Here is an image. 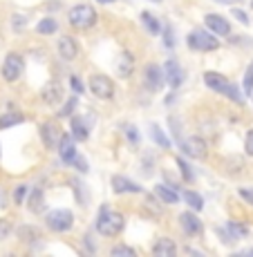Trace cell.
<instances>
[{
  "label": "cell",
  "mask_w": 253,
  "mask_h": 257,
  "mask_svg": "<svg viewBox=\"0 0 253 257\" xmlns=\"http://www.w3.org/2000/svg\"><path fill=\"white\" fill-rule=\"evenodd\" d=\"M175 253H177V246L173 244V239H168V237L157 239V244L152 246V255L155 257H175Z\"/></svg>",
  "instance_id": "cell-17"
},
{
  "label": "cell",
  "mask_w": 253,
  "mask_h": 257,
  "mask_svg": "<svg viewBox=\"0 0 253 257\" xmlns=\"http://www.w3.org/2000/svg\"><path fill=\"white\" fill-rule=\"evenodd\" d=\"M182 150H184V155L191 157V159H204L208 155L206 141L200 139V137H188V139H184L182 141Z\"/></svg>",
  "instance_id": "cell-7"
},
{
  "label": "cell",
  "mask_w": 253,
  "mask_h": 257,
  "mask_svg": "<svg viewBox=\"0 0 253 257\" xmlns=\"http://www.w3.org/2000/svg\"><path fill=\"white\" fill-rule=\"evenodd\" d=\"M41 96L43 101L47 103V105H58V103L63 101V87L58 81H49L45 87L41 90Z\"/></svg>",
  "instance_id": "cell-11"
},
{
  "label": "cell",
  "mask_w": 253,
  "mask_h": 257,
  "mask_svg": "<svg viewBox=\"0 0 253 257\" xmlns=\"http://www.w3.org/2000/svg\"><path fill=\"white\" fill-rule=\"evenodd\" d=\"M177 166H180V172L184 175V179H186V181H193V170H191V166H188L186 161H182V159H177Z\"/></svg>",
  "instance_id": "cell-32"
},
{
  "label": "cell",
  "mask_w": 253,
  "mask_h": 257,
  "mask_svg": "<svg viewBox=\"0 0 253 257\" xmlns=\"http://www.w3.org/2000/svg\"><path fill=\"white\" fill-rule=\"evenodd\" d=\"M41 139H43V143H45V148H49V150L56 148L58 141H61V127L52 121L43 123L41 125Z\"/></svg>",
  "instance_id": "cell-10"
},
{
  "label": "cell",
  "mask_w": 253,
  "mask_h": 257,
  "mask_svg": "<svg viewBox=\"0 0 253 257\" xmlns=\"http://www.w3.org/2000/svg\"><path fill=\"white\" fill-rule=\"evenodd\" d=\"M226 228H229V233H231V239H240V237L249 235V228H246V226H242V224H237V221H229V224H226Z\"/></svg>",
  "instance_id": "cell-25"
},
{
  "label": "cell",
  "mask_w": 253,
  "mask_h": 257,
  "mask_svg": "<svg viewBox=\"0 0 253 257\" xmlns=\"http://www.w3.org/2000/svg\"><path fill=\"white\" fill-rule=\"evenodd\" d=\"M72 212L65 210V208H58V210H52L47 215V228L49 230H56V233H63V230H69L72 228Z\"/></svg>",
  "instance_id": "cell-5"
},
{
  "label": "cell",
  "mask_w": 253,
  "mask_h": 257,
  "mask_svg": "<svg viewBox=\"0 0 253 257\" xmlns=\"http://www.w3.org/2000/svg\"><path fill=\"white\" fill-rule=\"evenodd\" d=\"M58 155L65 164H72V159L76 157V146H74V137L69 135H61V141H58Z\"/></svg>",
  "instance_id": "cell-13"
},
{
  "label": "cell",
  "mask_w": 253,
  "mask_h": 257,
  "mask_svg": "<svg viewBox=\"0 0 253 257\" xmlns=\"http://www.w3.org/2000/svg\"><path fill=\"white\" fill-rule=\"evenodd\" d=\"M244 150H246V155H251V157H253V130H249V135H246Z\"/></svg>",
  "instance_id": "cell-38"
},
{
  "label": "cell",
  "mask_w": 253,
  "mask_h": 257,
  "mask_svg": "<svg viewBox=\"0 0 253 257\" xmlns=\"http://www.w3.org/2000/svg\"><path fill=\"white\" fill-rule=\"evenodd\" d=\"M69 85H72V90L76 92V94L83 92V83H81V78H78V76H72V78H69Z\"/></svg>",
  "instance_id": "cell-36"
},
{
  "label": "cell",
  "mask_w": 253,
  "mask_h": 257,
  "mask_svg": "<svg viewBox=\"0 0 253 257\" xmlns=\"http://www.w3.org/2000/svg\"><path fill=\"white\" fill-rule=\"evenodd\" d=\"M150 130H152V139L157 141V146H161V148H171V141H168V137L163 135V130L159 125H150Z\"/></svg>",
  "instance_id": "cell-27"
},
{
  "label": "cell",
  "mask_w": 253,
  "mask_h": 257,
  "mask_svg": "<svg viewBox=\"0 0 253 257\" xmlns=\"http://www.w3.org/2000/svg\"><path fill=\"white\" fill-rule=\"evenodd\" d=\"M141 23L146 25V29H148L150 34H159V32H161V23L157 21V18L152 16V14L143 12V14H141Z\"/></svg>",
  "instance_id": "cell-22"
},
{
  "label": "cell",
  "mask_w": 253,
  "mask_h": 257,
  "mask_svg": "<svg viewBox=\"0 0 253 257\" xmlns=\"http://www.w3.org/2000/svg\"><path fill=\"white\" fill-rule=\"evenodd\" d=\"M56 27H58L56 21H52V18H45V21H41V23L36 25V32L38 34H45V36H47V34L56 32Z\"/></svg>",
  "instance_id": "cell-28"
},
{
  "label": "cell",
  "mask_w": 253,
  "mask_h": 257,
  "mask_svg": "<svg viewBox=\"0 0 253 257\" xmlns=\"http://www.w3.org/2000/svg\"><path fill=\"white\" fill-rule=\"evenodd\" d=\"M251 7H253V3H251Z\"/></svg>",
  "instance_id": "cell-45"
},
{
  "label": "cell",
  "mask_w": 253,
  "mask_h": 257,
  "mask_svg": "<svg viewBox=\"0 0 253 257\" xmlns=\"http://www.w3.org/2000/svg\"><path fill=\"white\" fill-rule=\"evenodd\" d=\"M112 255H115V257H119V255L132 257V255H135V250H132V248H128V246H115V248H112Z\"/></svg>",
  "instance_id": "cell-34"
},
{
  "label": "cell",
  "mask_w": 253,
  "mask_h": 257,
  "mask_svg": "<svg viewBox=\"0 0 253 257\" xmlns=\"http://www.w3.org/2000/svg\"><path fill=\"white\" fill-rule=\"evenodd\" d=\"M88 125H86V121H83V118H72V137L76 141H86L88 139Z\"/></svg>",
  "instance_id": "cell-21"
},
{
  "label": "cell",
  "mask_w": 253,
  "mask_h": 257,
  "mask_svg": "<svg viewBox=\"0 0 253 257\" xmlns=\"http://www.w3.org/2000/svg\"><path fill=\"white\" fill-rule=\"evenodd\" d=\"M204 25L211 29L215 36H229L231 34V25L224 16H217V14H208L204 18Z\"/></svg>",
  "instance_id": "cell-9"
},
{
  "label": "cell",
  "mask_w": 253,
  "mask_h": 257,
  "mask_svg": "<svg viewBox=\"0 0 253 257\" xmlns=\"http://www.w3.org/2000/svg\"><path fill=\"white\" fill-rule=\"evenodd\" d=\"M217 3H224V5H233L235 0H217Z\"/></svg>",
  "instance_id": "cell-43"
},
{
  "label": "cell",
  "mask_w": 253,
  "mask_h": 257,
  "mask_svg": "<svg viewBox=\"0 0 253 257\" xmlns=\"http://www.w3.org/2000/svg\"><path fill=\"white\" fill-rule=\"evenodd\" d=\"M58 54H61L63 58H67V61H72V58L78 54V43H76V38L63 36L61 41H58Z\"/></svg>",
  "instance_id": "cell-16"
},
{
  "label": "cell",
  "mask_w": 253,
  "mask_h": 257,
  "mask_svg": "<svg viewBox=\"0 0 253 257\" xmlns=\"http://www.w3.org/2000/svg\"><path fill=\"white\" fill-rule=\"evenodd\" d=\"M76 103H78V98H76V96H72V98H69V101H67V105L63 107L61 112H58V116H63V118L69 116V114H72V110H74V107H76Z\"/></svg>",
  "instance_id": "cell-31"
},
{
  "label": "cell",
  "mask_w": 253,
  "mask_h": 257,
  "mask_svg": "<svg viewBox=\"0 0 253 257\" xmlns=\"http://www.w3.org/2000/svg\"><path fill=\"white\" fill-rule=\"evenodd\" d=\"M143 78H146V85L150 87V90H159L163 85V81H166V78H163V70L159 65H148Z\"/></svg>",
  "instance_id": "cell-14"
},
{
  "label": "cell",
  "mask_w": 253,
  "mask_h": 257,
  "mask_svg": "<svg viewBox=\"0 0 253 257\" xmlns=\"http://www.w3.org/2000/svg\"><path fill=\"white\" fill-rule=\"evenodd\" d=\"M97 3H101V5H110V3H115V0H97Z\"/></svg>",
  "instance_id": "cell-42"
},
{
  "label": "cell",
  "mask_w": 253,
  "mask_h": 257,
  "mask_svg": "<svg viewBox=\"0 0 253 257\" xmlns=\"http://www.w3.org/2000/svg\"><path fill=\"white\" fill-rule=\"evenodd\" d=\"M204 81H206V85L211 87V90L224 94V96L231 98V101H235V103H242V101H244V98H242V94H240V90H237L233 83L226 81L222 74H217V72H206V74H204Z\"/></svg>",
  "instance_id": "cell-2"
},
{
  "label": "cell",
  "mask_w": 253,
  "mask_h": 257,
  "mask_svg": "<svg viewBox=\"0 0 253 257\" xmlns=\"http://www.w3.org/2000/svg\"><path fill=\"white\" fill-rule=\"evenodd\" d=\"M23 72V56L21 54H7V58H5L3 63V76L7 83H14L18 76H21Z\"/></svg>",
  "instance_id": "cell-6"
},
{
  "label": "cell",
  "mask_w": 253,
  "mask_h": 257,
  "mask_svg": "<svg viewBox=\"0 0 253 257\" xmlns=\"http://www.w3.org/2000/svg\"><path fill=\"white\" fill-rule=\"evenodd\" d=\"M126 135L130 137V141H132V143H137V141H139V135H137L135 125H128V127H126Z\"/></svg>",
  "instance_id": "cell-39"
},
{
  "label": "cell",
  "mask_w": 253,
  "mask_h": 257,
  "mask_svg": "<svg viewBox=\"0 0 253 257\" xmlns=\"http://www.w3.org/2000/svg\"><path fill=\"white\" fill-rule=\"evenodd\" d=\"M69 23L78 29H88L97 23V12H94V7H90V5H78V7H74L69 12Z\"/></svg>",
  "instance_id": "cell-4"
},
{
  "label": "cell",
  "mask_w": 253,
  "mask_h": 257,
  "mask_svg": "<svg viewBox=\"0 0 253 257\" xmlns=\"http://www.w3.org/2000/svg\"><path fill=\"white\" fill-rule=\"evenodd\" d=\"M72 166H76L78 168V170H81V172H86L88 170V164H86V159H83V157H74V159H72Z\"/></svg>",
  "instance_id": "cell-37"
},
{
  "label": "cell",
  "mask_w": 253,
  "mask_h": 257,
  "mask_svg": "<svg viewBox=\"0 0 253 257\" xmlns=\"http://www.w3.org/2000/svg\"><path fill=\"white\" fill-rule=\"evenodd\" d=\"M163 78H166V83H171V87H180L184 83V72L177 65V61H166V65H163Z\"/></svg>",
  "instance_id": "cell-12"
},
{
  "label": "cell",
  "mask_w": 253,
  "mask_h": 257,
  "mask_svg": "<svg viewBox=\"0 0 253 257\" xmlns=\"http://www.w3.org/2000/svg\"><path fill=\"white\" fill-rule=\"evenodd\" d=\"M12 235V221L9 219H0V241L7 239Z\"/></svg>",
  "instance_id": "cell-30"
},
{
  "label": "cell",
  "mask_w": 253,
  "mask_h": 257,
  "mask_svg": "<svg viewBox=\"0 0 253 257\" xmlns=\"http://www.w3.org/2000/svg\"><path fill=\"white\" fill-rule=\"evenodd\" d=\"M180 224H182V230H184L186 235L202 233V221H200V217H195L193 212H182V215H180Z\"/></svg>",
  "instance_id": "cell-15"
},
{
  "label": "cell",
  "mask_w": 253,
  "mask_h": 257,
  "mask_svg": "<svg viewBox=\"0 0 253 257\" xmlns=\"http://www.w3.org/2000/svg\"><path fill=\"white\" fill-rule=\"evenodd\" d=\"M246 255H253V248H249V250H246Z\"/></svg>",
  "instance_id": "cell-44"
},
{
  "label": "cell",
  "mask_w": 253,
  "mask_h": 257,
  "mask_svg": "<svg viewBox=\"0 0 253 257\" xmlns=\"http://www.w3.org/2000/svg\"><path fill=\"white\" fill-rule=\"evenodd\" d=\"M25 116L21 114V112H7V114L0 116V127H12L16 125V123H23Z\"/></svg>",
  "instance_id": "cell-23"
},
{
  "label": "cell",
  "mask_w": 253,
  "mask_h": 257,
  "mask_svg": "<svg viewBox=\"0 0 253 257\" xmlns=\"http://www.w3.org/2000/svg\"><path fill=\"white\" fill-rule=\"evenodd\" d=\"M186 41H188V47L197 49V52H213V49H217V45H220L217 38L213 34H208L206 29H193Z\"/></svg>",
  "instance_id": "cell-3"
},
{
  "label": "cell",
  "mask_w": 253,
  "mask_h": 257,
  "mask_svg": "<svg viewBox=\"0 0 253 257\" xmlns=\"http://www.w3.org/2000/svg\"><path fill=\"white\" fill-rule=\"evenodd\" d=\"M240 197H242V199H246L249 204H253V190H246V188H242V190H240Z\"/></svg>",
  "instance_id": "cell-41"
},
{
  "label": "cell",
  "mask_w": 253,
  "mask_h": 257,
  "mask_svg": "<svg viewBox=\"0 0 253 257\" xmlns=\"http://www.w3.org/2000/svg\"><path fill=\"white\" fill-rule=\"evenodd\" d=\"M112 188H115L117 195H123V192H141V186H137L135 181L126 179V177H121V175L112 177Z\"/></svg>",
  "instance_id": "cell-18"
},
{
  "label": "cell",
  "mask_w": 253,
  "mask_h": 257,
  "mask_svg": "<svg viewBox=\"0 0 253 257\" xmlns=\"http://www.w3.org/2000/svg\"><path fill=\"white\" fill-rule=\"evenodd\" d=\"M45 208V204H43V190H34L32 199H29V210L32 212H41Z\"/></svg>",
  "instance_id": "cell-26"
},
{
  "label": "cell",
  "mask_w": 253,
  "mask_h": 257,
  "mask_svg": "<svg viewBox=\"0 0 253 257\" xmlns=\"http://www.w3.org/2000/svg\"><path fill=\"white\" fill-rule=\"evenodd\" d=\"M90 90H92L94 96H99V98H112V94H115V85H112V81L108 76L97 74V76L90 78Z\"/></svg>",
  "instance_id": "cell-8"
},
{
  "label": "cell",
  "mask_w": 253,
  "mask_h": 257,
  "mask_svg": "<svg viewBox=\"0 0 253 257\" xmlns=\"http://www.w3.org/2000/svg\"><path fill=\"white\" fill-rule=\"evenodd\" d=\"M97 230L103 237H117L123 230V215L110 208H101L97 219Z\"/></svg>",
  "instance_id": "cell-1"
},
{
  "label": "cell",
  "mask_w": 253,
  "mask_h": 257,
  "mask_svg": "<svg viewBox=\"0 0 253 257\" xmlns=\"http://www.w3.org/2000/svg\"><path fill=\"white\" fill-rule=\"evenodd\" d=\"M163 34H166V47H175V38H173V27H163Z\"/></svg>",
  "instance_id": "cell-35"
},
{
  "label": "cell",
  "mask_w": 253,
  "mask_h": 257,
  "mask_svg": "<svg viewBox=\"0 0 253 257\" xmlns=\"http://www.w3.org/2000/svg\"><path fill=\"white\" fill-rule=\"evenodd\" d=\"M233 16H235L240 23H244V25L249 23V18H246V14H244V12H240V9H233Z\"/></svg>",
  "instance_id": "cell-40"
},
{
  "label": "cell",
  "mask_w": 253,
  "mask_h": 257,
  "mask_svg": "<svg viewBox=\"0 0 253 257\" xmlns=\"http://www.w3.org/2000/svg\"><path fill=\"white\" fill-rule=\"evenodd\" d=\"M27 190H29V188L25 186V184L18 186L16 190H14V201H16V204H23V199H25V195H27Z\"/></svg>",
  "instance_id": "cell-33"
},
{
  "label": "cell",
  "mask_w": 253,
  "mask_h": 257,
  "mask_svg": "<svg viewBox=\"0 0 253 257\" xmlns=\"http://www.w3.org/2000/svg\"><path fill=\"white\" fill-rule=\"evenodd\" d=\"M184 199H186V204L191 206L193 210H202L204 208V199H202L197 192H193V190H186L184 192Z\"/></svg>",
  "instance_id": "cell-24"
},
{
  "label": "cell",
  "mask_w": 253,
  "mask_h": 257,
  "mask_svg": "<svg viewBox=\"0 0 253 257\" xmlns=\"http://www.w3.org/2000/svg\"><path fill=\"white\" fill-rule=\"evenodd\" d=\"M244 92L249 94H253V63L249 65V70H246V74H244Z\"/></svg>",
  "instance_id": "cell-29"
},
{
  "label": "cell",
  "mask_w": 253,
  "mask_h": 257,
  "mask_svg": "<svg viewBox=\"0 0 253 257\" xmlns=\"http://www.w3.org/2000/svg\"><path fill=\"white\" fill-rule=\"evenodd\" d=\"M155 195L159 197L163 204H177V201H180V195H177L173 188H168V186H163V184L155 186Z\"/></svg>",
  "instance_id": "cell-20"
},
{
  "label": "cell",
  "mask_w": 253,
  "mask_h": 257,
  "mask_svg": "<svg viewBox=\"0 0 253 257\" xmlns=\"http://www.w3.org/2000/svg\"><path fill=\"white\" fill-rule=\"evenodd\" d=\"M132 70H135V58H132L130 52H123L117 61V72L121 76H128V74H132Z\"/></svg>",
  "instance_id": "cell-19"
}]
</instances>
